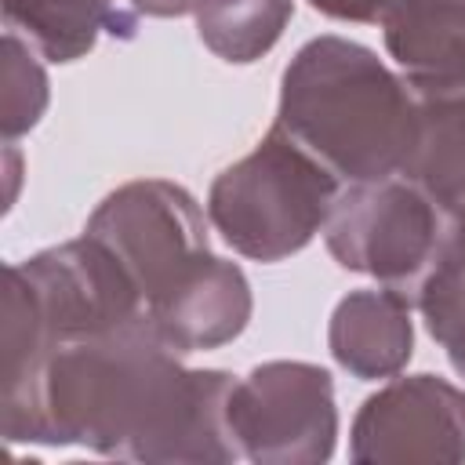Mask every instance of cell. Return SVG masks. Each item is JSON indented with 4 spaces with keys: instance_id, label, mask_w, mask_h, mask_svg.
<instances>
[{
    "instance_id": "cell-16",
    "label": "cell",
    "mask_w": 465,
    "mask_h": 465,
    "mask_svg": "<svg viewBox=\"0 0 465 465\" xmlns=\"http://www.w3.org/2000/svg\"><path fill=\"white\" fill-rule=\"evenodd\" d=\"M316 11L331 15V18H345V22H378L389 15V7L396 0H309Z\"/></svg>"
},
{
    "instance_id": "cell-6",
    "label": "cell",
    "mask_w": 465,
    "mask_h": 465,
    "mask_svg": "<svg viewBox=\"0 0 465 465\" xmlns=\"http://www.w3.org/2000/svg\"><path fill=\"white\" fill-rule=\"evenodd\" d=\"M229 429L251 458H327L334 443L331 374L312 363H265L232 385Z\"/></svg>"
},
{
    "instance_id": "cell-2",
    "label": "cell",
    "mask_w": 465,
    "mask_h": 465,
    "mask_svg": "<svg viewBox=\"0 0 465 465\" xmlns=\"http://www.w3.org/2000/svg\"><path fill=\"white\" fill-rule=\"evenodd\" d=\"M298 145L345 182L400 174L418 131V98L367 47L320 36L283 69L280 116Z\"/></svg>"
},
{
    "instance_id": "cell-9",
    "label": "cell",
    "mask_w": 465,
    "mask_h": 465,
    "mask_svg": "<svg viewBox=\"0 0 465 465\" xmlns=\"http://www.w3.org/2000/svg\"><path fill=\"white\" fill-rule=\"evenodd\" d=\"M385 47L418 94L465 91V0H396Z\"/></svg>"
},
{
    "instance_id": "cell-1",
    "label": "cell",
    "mask_w": 465,
    "mask_h": 465,
    "mask_svg": "<svg viewBox=\"0 0 465 465\" xmlns=\"http://www.w3.org/2000/svg\"><path fill=\"white\" fill-rule=\"evenodd\" d=\"M232 378L185 371L149 316L62 341L4 385L7 440L91 443L127 458H232L225 447Z\"/></svg>"
},
{
    "instance_id": "cell-5",
    "label": "cell",
    "mask_w": 465,
    "mask_h": 465,
    "mask_svg": "<svg viewBox=\"0 0 465 465\" xmlns=\"http://www.w3.org/2000/svg\"><path fill=\"white\" fill-rule=\"evenodd\" d=\"M84 232L116 254L134 280L142 305L156 302L211 254L196 200L163 178L131 182L105 196Z\"/></svg>"
},
{
    "instance_id": "cell-13",
    "label": "cell",
    "mask_w": 465,
    "mask_h": 465,
    "mask_svg": "<svg viewBox=\"0 0 465 465\" xmlns=\"http://www.w3.org/2000/svg\"><path fill=\"white\" fill-rule=\"evenodd\" d=\"M291 11V0H203L196 25L218 58L254 62L280 40Z\"/></svg>"
},
{
    "instance_id": "cell-3",
    "label": "cell",
    "mask_w": 465,
    "mask_h": 465,
    "mask_svg": "<svg viewBox=\"0 0 465 465\" xmlns=\"http://www.w3.org/2000/svg\"><path fill=\"white\" fill-rule=\"evenodd\" d=\"M338 193V174L272 124L254 153L214 178L207 214L240 254L280 262L312 240Z\"/></svg>"
},
{
    "instance_id": "cell-14",
    "label": "cell",
    "mask_w": 465,
    "mask_h": 465,
    "mask_svg": "<svg viewBox=\"0 0 465 465\" xmlns=\"http://www.w3.org/2000/svg\"><path fill=\"white\" fill-rule=\"evenodd\" d=\"M414 305L421 309L429 334L447 349L450 363L465 360V225H454L447 236L414 294Z\"/></svg>"
},
{
    "instance_id": "cell-4",
    "label": "cell",
    "mask_w": 465,
    "mask_h": 465,
    "mask_svg": "<svg viewBox=\"0 0 465 465\" xmlns=\"http://www.w3.org/2000/svg\"><path fill=\"white\" fill-rule=\"evenodd\" d=\"M323 232L341 269L378 276L414 302L454 225L414 182L389 174L378 182H349L338 193Z\"/></svg>"
},
{
    "instance_id": "cell-8",
    "label": "cell",
    "mask_w": 465,
    "mask_h": 465,
    "mask_svg": "<svg viewBox=\"0 0 465 465\" xmlns=\"http://www.w3.org/2000/svg\"><path fill=\"white\" fill-rule=\"evenodd\" d=\"M145 316L174 352L214 349L247 327L251 287L232 262L207 254L171 291L149 302Z\"/></svg>"
},
{
    "instance_id": "cell-12",
    "label": "cell",
    "mask_w": 465,
    "mask_h": 465,
    "mask_svg": "<svg viewBox=\"0 0 465 465\" xmlns=\"http://www.w3.org/2000/svg\"><path fill=\"white\" fill-rule=\"evenodd\" d=\"M11 29H22L51 62H73L94 47L98 29L131 33L113 0H4Z\"/></svg>"
},
{
    "instance_id": "cell-10",
    "label": "cell",
    "mask_w": 465,
    "mask_h": 465,
    "mask_svg": "<svg viewBox=\"0 0 465 465\" xmlns=\"http://www.w3.org/2000/svg\"><path fill=\"white\" fill-rule=\"evenodd\" d=\"M411 298L396 287L352 291L331 316V352L356 378H389L411 360Z\"/></svg>"
},
{
    "instance_id": "cell-11",
    "label": "cell",
    "mask_w": 465,
    "mask_h": 465,
    "mask_svg": "<svg viewBox=\"0 0 465 465\" xmlns=\"http://www.w3.org/2000/svg\"><path fill=\"white\" fill-rule=\"evenodd\" d=\"M450 225H465V91L418 94V131L400 171Z\"/></svg>"
},
{
    "instance_id": "cell-7",
    "label": "cell",
    "mask_w": 465,
    "mask_h": 465,
    "mask_svg": "<svg viewBox=\"0 0 465 465\" xmlns=\"http://www.w3.org/2000/svg\"><path fill=\"white\" fill-rule=\"evenodd\" d=\"M356 461H378L389 458L392 443L396 461L403 458H461L465 454V392L454 385L414 374L400 378L378 396H371L356 418Z\"/></svg>"
},
{
    "instance_id": "cell-15",
    "label": "cell",
    "mask_w": 465,
    "mask_h": 465,
    "mask_svg": "<svg viewBox=\"0 0 465 465\" xmlns=\"http://www.w3.org/2000/svg\"><path fill=\"white\" fill-rule=\"evenodd\" d=\"M44 105H47V76L33 58L29 44H22L18 33L11 29L4 36V116H0L4 134L15 138L29 131L40 120Z\"/></svg>"
},
{
    "instance_id": "cell-17",
    "label": "cell",
    "mask_w": 465,
    "mask_h": 465,
    "mask_svg": "<svg viewBox=\"0 0 465 465\" xmlns=\"http://www.w3.org/2000/svg\"><path fill=\"white\" fill-rule=\"evenodd\" d=\"M134 11L142 15H156V18H171V15H189V11H200L203 0H127Z\"/></svg>"
}]
</instances>
